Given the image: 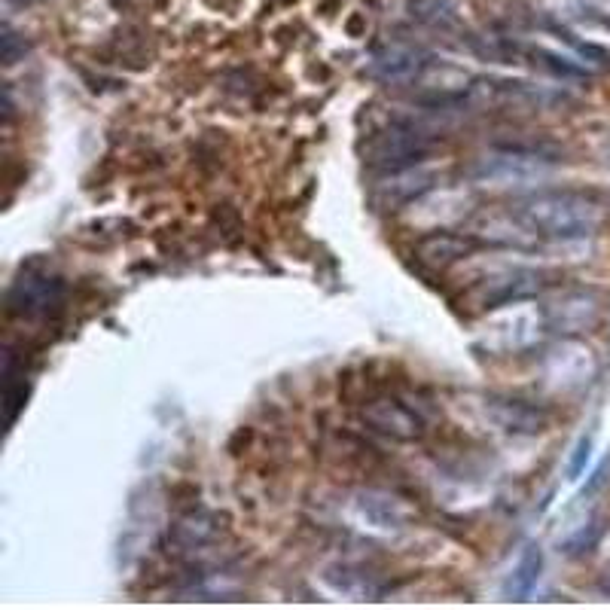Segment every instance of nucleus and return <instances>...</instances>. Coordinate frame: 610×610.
I'll return each instance as SVG.
<instances>
[{
	"label": "nucleus",
	"instance_id": "f257e3e1",
	"mask_svg": "<svg viewBox=\"0 0 610 610\" xmlns=\"http://www.w3.org/2000/svg\"><path fill=\"white\" fill-rule=\"evenodd\" d=\"M495 220L504 232L498 244H540V241H580L589 238L601 223V205L592 196L571 190H540L507 205Z\"/></svg>",
	"mask_w": 610,
	"mask_h": 610
},
{
	"label": "nucleus",
	"instance_id": "f03ea898",
	"mask_svg": "<svg viewBox=\"0 0 610 610\" xmlns=\"http://www.w3.org/2000/svg\"><path fill=\"white\" fill-rule=\"evenodd\" d=\"M437 141L427 135V129L415 126V122H391L388 129L376 132L363 147V159L373 171L388 174L400 171L418 162H427L434 153Z\"/></svg>",
	"mask_w": 610,
	"mask_h": 610
},
{
	"label": "nucleus",
	"instance_id": "7ed1b4c3",
	"mask_svg": "<svg viewBox=\"0 0 610 610\" xmlns=\"http://www.w3.org/2000/svg\"><path fill=\"white\" fill-rule=\"evenodd\" d=\"M437 183H440V168H434L431 159H427V162L382 174V180L373 190V199L382 208H400V205H409V202L427 196Z\"/></svg>",
	"mask_w": 610,
	"mask_h": 610
},
{
	"label": "nucleus",
	"instance_id": "20e7f679",
	"mask_svg": "<svg viewBox=\"0 0 610 610\" xmlns=\"http://www.w3.org/2000/svg\"><path fill=\"white\" fill-rule=\"evenodd\" d=\"M546 287L543 281V272L537 269H510V272H501L495 278H485L482 284H476L470 290V299L479 305V309H498V305H513V302H522V299H531L537 296L540 290Z\"/></svg>",
	"mask_w": 610,
	"mask_h": 610
},
{
	"label": "nucleus",
	"instance_id": "39448f33",
	"mask_svg": "<svg viewBox=\"0 0 610 610\" xmlns=\"http://www.w3.org/2000/svg\"><path fill=\"white\" fill-rule=\"evenodd\" d=\"M485 415L498 431L513 437H534L549 424V412L522 397H488Z\"/></svg>",
	"mask_w": 610,
	"mask_h": 610
},
{
	"label": "nucleus",
	"instance_id": "423d86ee",
	"mask_svg": "<svg viewBox=\"0 0 610 610\" xmlns=\"http://www.w3.org/2000/svg\"><path fill=\"white\" fill-rule=\"evenodd\" d=\"M61 299V281L49 272L28 269L13 287H10V312L22 318H40L49 309H55Z\"/></svg>",
	"mask_w": 610,
	"mask_h": 610
},
{
	"label": "nucleus",
	"instance_id": "0eeeda50",
	"mask_svg": "<svg viewBox=\"0 0 610 610\" xmlns=\"http://www.w3.org/2000/svg\"><path fill=\"white\" fill-rule=\"evenodd\" d=\"M476 251V238L473 235H458V232H431V235H424L418 238L415 244V260L424 266V269H434V272H443L455 263H461L467 254Z\"/></svg>",
	"mask_w": 610,
	"mask_h": 610
},
{
	"label": "nucleus",
	"instance_id": "6e6552de",
	"mask_svg": "<svg viewBox=\"0 0 610 610\" xmlns=\"http://www.w3.org/2000/svg\"><path fill=\"white\" fill-rule=\"evenodd\" d=\"M363 418L370 421L379 434L391 437V440H418L421 431H424V421L418 412H412L406 403L400 400H391V397H382V400H373L370 406L363 409Z\"/></svg>",
	"mask_w": 610,
	"mask_h": 610
},
{
	"label": "nucleus",
	"instance_id": "1a4fd4ad",
	"mask_svg": "<svg viewBox=\"0 0 610 610\" xmlns=\"http://www.w3.org/2000/svg\"><path fill=\"white\" fill-rule=\"evenodd\" d=\"M354 507L376 531H400L415 516L403 498H397L391 492H379V488H366V492H360L354 498Z\"/></svg>",
	"mask_w": 610,
	"mask_h": 610
},
{
	"label": "nucleus",
	"instance_id": "9d476101",
	"mask_svg": "<svg viewBox=\"0 0 610 610\" xmlns=\"http://www.w3.org/2000/svg\"><path fill=\"white\" fill-rule=\"evenodd\" d=\"M321 577L333 592L348 595V598H376L382 592L379 574L373 568H363L354 562H333L324 568Z\"/></svg>",
	"mask_w": 610,
	"mask_h": 610
},
{
	"label": "nucleus",
	"instance_id": "9b49d317",
	"mask_svg": "<svg viewBox=\"0 0 610 610\" xmlns=\"http://www.w3.org/2000/svg\"><path fill=\"white\" fill-rule=\"evenodd\" d=\"M540 574H543V549L531 543V546L522 549V556H519V562H516V568H513L510 580H507V595L513 601H525L537 589Z\"/></svg>",
	"mask_w": 610,
	"mask_h": 610
},
{
	"label": "nucleus",
	"instance_id": "f8f14e48",
	"mask_svg": "<svg viewBox=\"0 0 610 610\" xmlns=\"http://www.w3.org/2000/svg\"><path fill=\"white\" fill-rule=\"evenodd\" d=\"M427 71V58L415 49H388L376 58V74L382 80H415Z\"/></svg>",
	"mask_w": 610,
	"mask_h": 610
},
{
	"label": "nucleus",
	"instance_id": "ddd939ff",
	"mask_svg": "<svg viewBox=\"0 0 610 610\" xmlns=\"http://www.w3.org/2000/svg\"><path fill=\"white\" fill-rule=\"evenodd\" d=\"M217 534V525H214V519L211 516H187V519H180L177 525H174V537L187 546V549H193V546H202V543H208L211 537Z\"/></svg>",
	"mask_w": 610,
	"mask_h": 610
},
{
	"label": "nucleus",
	"instance_id": "4468645a",
	"mask_svg": "<svg viewBox=\"0 0 610 610\" xmlns=\"http://www.w3.org/2000/svg\"><path fill=\"white\" fill-rule=\"evenodd\" d=\"M19 55H25V43H19V37L7 28L4 31V65H16Z\"/></svg>",
	"mask_w": 610,
	"mask_h": 610
},
{
	"label": "nucleus",
	"instance_id": "2eb2a0df",
	"mask_svg": "<svg viewBox=\"0 0 610 610\" xmlns=\"http://www.w3.org/2000/svg\"><path fill=\"white\" fill-rule=\"evenodd\" d=\"M589 449H592V443L583 437V440L577 443L574 458H571V467H568V476H571V479H577V476L583 473V467H586V461H589Z\"/></svg>",
	"mask_w": 610,
	"mask_h": 610
}]
</instances>
